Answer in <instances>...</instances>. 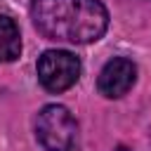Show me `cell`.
<instances>
[{"mask_svg": "<svg viewBox=\"0 0 151 151\" xmlns=\"http://www.w3.org/2000/svg\"><path fill=\"white\" fill-rule=\"evenodd\" d=\"M31 19L47 40L87 45L109 28V12L101 0H31Z\"/></svg>", "mask_w": 151, "mask_h": 151, "instance_id": "cell-1", "label": "cell"}, {"mask_svg": "<svg viewBox=\"0 0 151 151\" xmlns=\"http://www.w3.org/2000/svg\"><path fill=\"white\" fill-rule=\"evenodd\" d=\"M35 139L45 151H73L78 123L61 104H47L35 118Z\"/></svg>", "mask_w": 151, "mask_h": 151, "instance_id": "cell-2", "label": "cell"}, {"mask_svg": "<svg viewBox=\"0 0 151 151\" xmlns=\"http://www.w3.org/2000/svg\"><path fill=\"white\" fill-rule=\"evenodd\" d=\"M38 80L47 92H66L80 78V59L68 50H47L35 64Z\"/></svg>", "mask_w": 151, "mask_h": 151, "instance_id": "cell-3", "label": "cell"}, {"mask_svg": "<svg viewBox=\"0 0 151 151\" xmlns=\"http://www.w3.org/2000/svg\"><path fill=\"white\" fill-rule=\"evenodd\" d=\"M137 80V66L132 59L127 57H113L104 64V68L99 71L97 78V90L109 97V99H118L123 94L130 92V87Z\"/></svg>", "mask_w": 151, "mask_h": 151, "instance_id": "cell-4", "label": "cell"}, {"mask_svg": "<svg viewBox=\"0 0 151 151\" xmlns=\"http://www.w3.org/2000/svg\"><path fill=\"white\" fill-rule=\"evenodd\" d=\"M21 54V33L12 17L0 14V64L14 61Z\"/></svg>", "mask_w": 151, "mask_h": 151, "instance_id": "cell-5", "label": "cell"}]
</instances>
